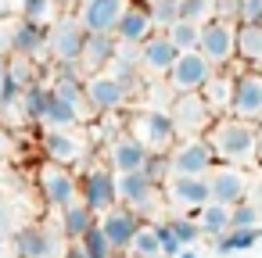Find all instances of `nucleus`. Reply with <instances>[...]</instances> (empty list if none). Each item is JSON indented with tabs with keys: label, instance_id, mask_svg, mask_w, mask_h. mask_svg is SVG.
Listing matches in <instances>:
<instances>
[{
	"label": "nucleus",
	"instance_id": "obj_1",
	"mask_svg": "<svg viewBox=\"0 0 262 258\" xmlns=\"http://www.w3.org/2000/svg\"><path fill=\"white\" fill-rule=\"evenodd\" d=\"M205 144L212 147L215 161L223 165H255L258 161V151H255V122H244V119H233V115H223L208 126L205 133Z\"/></svg>",
	"mask_w": 262,
	"mask_h": 258
},
{
	"label": "nucleus",
	"instance_id": "obj_2",
	"mask_svg": "<svg viewBox=\"0 0 262 258\" xmlns=\"http://www.w3.org/2000/svg\"><path fill=\"white\" fill-rule=\"evenodd\" d=\"M11 251L15 258H65V237L47 222H26L11 233Z\"/></svg>",
	"mask_w": 262,
	"mask_h": 258
},
{
	"label": "nucleus",
	"instance_id": "obj_3",
	"mask_svg": "<svg viewBox=\"0 0 262 258\" xmlns=\"http://www.w3.org/2000/svg\"><path fill=\"white\" fill-rule=\"evenodd\" d=\"M129 133H133L151 154H169L172 144L180 140V136H176V126H172V119H169V111H162V108H144V111H137L133 122H129Z\"/></svg>",
	"mask_w": 262,
	"mask_h": 258
},
{
	"label": "nucleus",
	"instance_id": "obj_4",
	"mask_svg": "<svg viewBox=\"0 0 262 258\" xmlns=\"http://www.w3.org/2000/svg\"><path fill=\"white\" fill-rule=\"evenodd\" d=\"M83 43H86V29L76 22V15L47 26V54L54 58L58 68H76L79 54H83Z\"/></svg>",
	"mask_w": 262,
	"mask_h": 258
},
{
	"label": "nucleus",
	"instance_id": "obj_5",
	"mask_svg": "<svg viewBox=\"0 0 262 258\" xmlns=\"http://www.w3.org/2000/svg\"><path fill=\"white\" fill-rule=\"evenodd\" d=\"M165 111H169V119H172V126H176V136H183V140L205 136L208 126L215 122V115L208 111V104H205L201 93H176Z\"/></svg>",
	"mask_w": 262,
	"mask_h": 258
},
{
	"label": "nucleus",
	"instance_id": "obj_6",
	"mask_svg": "<svg viewBox=\"0 0 262 258\" xmlns=\"http://www.w3.org/2000/svg\"><path fill=\"white\" fill-rule=\"evenodd\" d=\"M198 51L212 61V68H230L233 58H237V22H226V18L205 22Z\"/></svg>",
	"mask_w": 262,
	"mask_h": 258
},
{
	"label": "nucleus",
	"instance_id": "obj_7",
	"mask_svg": "<svg viewBox=\"0 0 262 258\" xmlns=\"http://www.w3.org/2000/svg\"><path fill=\"white\" fill-rule=\"evenodd\" d=\"M79 201L94 212V215H104L108 208L119 204V183H115V172L108 165H90L83 176H79Z\"/></svg>",
	"mask_w": 262,
	"mask_h": 258
},
{
	"label": "nucleus",
	"instance_id": "obj_8",
	"mask_svg": "<svg viewBox=\"0 0 262 258\" xmlns=\"http://www.w3.org/2000/svg\"><path fill=\"white\" fill-rule=\"evenodd\" d=\"M36 186H40V197H43L47 208H58V212H61V208H69L72 201H79V179H76L65 165H54V161L40 165Z\"/></svg>",
	"mask_w": 262,
	"mask_h": 258
},
{
	"label": "nucleus",
	"instance_id": "obj_9",
	"mask_svg": "<svg viewBox=\"0 0 262 258\" xmlns=\"http://www.w3.org/2000/svg\"><path fill=\"white\" fill-rule=\"evenodd\" d=\"M233 119L244 122H262V72L258 68H233Z\"/></svg>",
	"mask_w": 262,
	"mask_h": 258
},
{
	"label": "nucleus",
	"instance_id": "obj_10",
	"mask_svg": "<svg viewBox=\"0 0 262 258\" xmlns=\"http://www.w3.org/2000/svg\"><path fill=\"white\" fill-rule=\"evenodd\" d=\"M208 194H212V201L215 204H241L244 197H248V186H251V179H248V172L241 169V165H223V161H215L212 169H208Z\"/></svg>",
	"mask_w": 262,
	"mask_h": 258
},
{
	"label": "nucleus",
	"instance_id": "obj_11",
	"mask_svg": "<svg viewBox=\"0 0 262 258\" xmlns=\"http://www.w3.org/2000/svg\"><path fill=\"white\" fill-rule=\"evenodd\" d=\"M212 165H215V154H212V147L205 144V136L180 140V144H172V151H169V169H172V176H208Z\"/></svg>",
	"mask_w": 262,
	"mask_h": 258
},
{
	"label": "nucleus",
	"instance_id": "obj_12",
	"mask_svg": "<svg viewBox=\"0 0 262 258\" xmlns=\"http://www.w3.org/2000/svg\"><path fill=\"white\" fill-rule=\"evenodd\" d=\"M212 61L201 54V51H187V54H180L176 58V65H172V72L165 76L169 79V86H172V93H198L208 79H212Z\"/></svg>",
	"mask_w": 262,
	"mask_h": 258
},
{
	"label": "nucleus",
	"instance_id": "obj_13",
	"mask_svg": "<svg viewBox=\"0 0 262 258\" xmlns=\"http://www.w3.org/2000/svg\"><path fill=\"white\" fill-rule=\"evenodd\" d=\"M162 190H165V201L176 212H198V208H205L212 201L205 176H169L162 183Z\"/></svg>",
	"mask_w": 262,
	"mask_h": 258
},
{
	"label": "nucleus",
	"instance_id": "obj_14",
	"mask_svg": "<svg viewBox=\"0 0 262 258\" xmlns=\"http://www.w3.org/2000/svg\"><path fill=\"white\" fill-rule=\"evenodd\" d=\"M97 226L104 229L108 244L115 247V254H122V251H129V244H133V237H137V229L144 226V219H140L133 208L115 204V208H108L104 215H97Z\"/></svg>",
	"mask_w": 262,
	"mask_h": 258
},
{
	"label": "nucleus",
	"instance_id": "obj_15",
	"mask_svg": "<svg viewBox=\"0 0 262 258\" xmlns=\"http://www.w3.org/2000/svg\"><path fill=\"white\" fill-rule=\"evenodd\" d=\"M129 8V0H79L76 4V22L86 33H115L122 11Z\"/></svg>",
	"mask_w": 262,
	"mask_h": 258
},
{
	"label": "nucleus",
	"instance_id": "obj_16",
	"mask_svg": "<svg viewBox=\"0 0 262 258\" xmlns=\"http://www.w3.org/2000/svg\"><path fill=\"white\" fill-rule=\"evenodd\" d=\"M126 101H129V93H126V86H122L112 72L86 76V108H90V111L108 115V111H119Z\"/></svg>",
	"mask_w": 262,
	"mask_h": 258
},
{
	"label": "nucleus",
	"instance_id": "obj_17",
	"mask_svg": "<svg viewBox=\"0 0 262 258\" xmlns=\"http://www.w3.org/2000/svg\"><path fill=\"white\" fill-rule=\"evenodd\" d=\"M115 183H119V204L133 208L137 215H144L162 194V186L147 172H122V176H115Z\"/></svg>",
	"mask_w": 262,
	"mask_h": 258
},
{
	"label": "nucleus",
	"instance_id": "obj_18",
	"mask_svg": "<svg viewBox=\"0 0 262 258\" xmlns=\"http://www.w3.org/2000/svg\"><path fill=\"white\" fill-rule=\"evenodd\" d=\"M147 158H151V151L133 133H119L112 140V147H108V169L115 176H122V172H144Z\"/></svg>",
	"mask_w": 262,
	"mask_h": 258
},
{
	"label": "nucleus",
	"instance_id": "obj_19",
	"mask_svg": "<svg viewBox=\"0 0 262 258\" xmlns=\"http://www.w3.org/2000/svg\"><path fill=\"white\" fill-rule=\"evenodd\" d=\"M119 51V40L115 33H86V43H83V54H79V76H97V72H108L112 58Z\"/></svg>",
	"mask_w": 262,
	"mask_h": 258
},
{
	"label": "nucleus",
	"instance_id": "obj_20",
	"mask_svg": "<svg viewBox=\"0 0 262 258\" xmlns=\"http://www.w3.org/2000/svg\"><path fill=\"white\" fill-rule=\"evenodd\" d=\"M43 154H47V161L72 169L76 161H83V154H86V140L76 136L72 129H47V133H43Z\"/></svg>",
	"mask_w": 262,
	"mask_h": 258
},
{
	"label": "nucleus",
	"instance_id": "obj_21",
	"mask_svg": "<svg viewBox=\"0 0 262 258\" xmlns=\"http://www.w3.org/2000/svg\"><path fill=\"white\" fill-rule=\"evenodd\" d=\"M176 58H180V51L169 43L165 33H155L151 40L140 43V68L147 76H169L172 65H176Z\"/></svg>",
	"mask_w": 262,
	"mask_h": 258
},
{
	"label": "nucleus",
	"instance_id": "obj_22",
	"mask_svg": "<svg viewBox=\"0 0 262 258\" xmlns=\"http://www.w3.org/2000/svg\"><path fill=\"white\" fill-rule=\"evenodd\" d=\"M151 36H155V22H151V15H147V8H144V4H129V8L122 11L119 26H115V40L126 43V47H140V43L151 40Z\"/></svg>",
	"mask_w": 262,
	"mask_h": 258
},
{
	"label": "nucleus",
	"instance_id": "obj_23",
	"mask_svg": "<svg viewBox=\"0 0 262 258\" xmlns=\"http://www.w3.org/2000/svg\"><path fill=\"white\" fill-rule=\"evenodd\" d=\"M8 51L18 54V58H40L47 51V26L18 18L11 26V33H8Z\"/></svg>",
	"mask_w": 262,
	"mask_h": 258
},
{
	"label": "nucleus",
	"instance_id": "obj_24",
	"mask_svg": "<svg viewBox=\"0 0 262 258\" xmlns=\"http://www.w3.org/2000/svg\"><path fill=\"white\" fill-rule=\"evenodd\" d=\"M198 93L205 97V104H208V111H212L215 119L230 115V104H233V72L215 68V72H212V79H208Z\"/></svg>",
	"mask_w": 262,
	"mask_h": 258
},
{
	"label": "nucleus",
	"instance_id": "obj_25",
	"mask_svg": "<svg viewBox=\"0 0 262 258\" xmlns=\"http://www.w3.org/2000/svg\"><path fill=\"white\" fill-rule=\"evenodd\" d=\"M51 93L61 97L65 104H72L76 111H90L86 108V79L79 76V68H58V76L51 83Z\"/></svg>",
	"mask_w": 262,
	"mask_h": 258
},
{
	"label": "nucleus",
	"instance_id": "obj_26",
	"mask_svg": "<svg viewBox=\"0 0 262 258\" xmlns=\"http://www.w3.org/2000/svg\"><path fill=\"white\" fill-rule=\"evenodd\" d=\"M97 222V215L83 204V201H72L69 208H61V219H58V229H61V237L69 240V244H76L90 226Z\"/></svg>",
	"mask_w": 262,
	"mask_h": 258
},
{
	"label": "nucleus",
	"instance_id": "obj_27",
	"mask_svg": "<svg viewBox=\"0 0 262 258\" xmlns=\"http://www.w3.org/2000/svg\"><path fill=\"white\" fill-rule=\"evenodd\" d=\"M86 115L83 111H76L72 104H65L61 97H47V108H43V119H40V126L43 129H76L79 122H83Z\"/></svg>",
	"mask_w": 262,
	"mask_h": 258
},
{
	"label": "nucleus",
	"instance_id": "obj_28",
	"mask_svg": "<svg viewBox=\"0 0 262 258\" xmlns=\"http://www.w3.org/2000/svg\"><path fill=\"white\" fill-rule=\"evenodd\" d=\"M198 229L205 233V237H223L226 229H230V204H215V201H208L205 208H198Z\"/></svg>",
	"mask_w": 262,
	"mask_h": 258
},
{
	"label": "nucleus",
	"instance_id": "obj_29",
	"mask_svg": "<svg viewBox=\"0 0 262 258\" xmlns=\"http://www.w3.org/2000/svg\"><path fill=\"white\" fill-rule=\"evenodd\" d=\"M237 58L248 68L262 65V26H237Z\"/></svg>",
	"mask_w": 262,
	"mask_h": 258
},
{
	"label": "nucleus",
	"instance_id": "obj_30",
	"mask_svg": "<svg viewBox=\"0 0 262 258\" xmlns=\"http://www.w3.org/2000/svg\"><path fill=\"white\" fill-rule=\"evenodd\" d=\"M47 97H51V86L47 83H33L22 90V101H18V111L26 115V122H40L43 119V108H47Z\"/></svg>",
	"mask_w": 262,
	"mask_h": 258
},
{
	"label": "nucleus",
	"instance_id": "obj_31",
	"mask_svg": "<svg viewBox=\"0 0 262 258\" xmlns=\"http://www.w3.org/2000/svg\"><path fill=\"white\" fill-rule=\"evenodd\" d=\"M262 237V229H226L223 237H215V254H241L248 247H255Z\"/></svg>",
	"mask_w": 262,
	"mask_h": 258
},
{
	"label": "nucleus",
	"instance_id": "obj_32",
	"mask_svg": "<svg viewBox=\"0 0 262 258\" xmlns=\"http://www.w3.org/2000/svg\"><path fill=\"white\" fill-rule=\"evenodd\" d=\"M129 258H162V244H158V229L155 222H144L129 244Z\"/></svg>",
	"mask_w": 262,
	"mask_h": 258
},
{
	"label": "nucleus",
	"instance_id": "obj_33",
	"mask_svg": "<svg viewBox=\"0 0 262 258\" xmlns=\"http://www.w3.org/2000/svg\"><path fill=\"white\" fill-rule=\"evenodd\" d=\"M76 244L83 247V254H86V258H115V247L108 244V237H104V229H101L97 222H94V226H90Z\"/></svg>",
	"mask_w": 262,
	"mask_h": 258
},
{
	"label": "nucleus",
	"instance_id": "obj_34",
	"mask_svg": "<svg viewBox=\"0 0 262 258\" xmlns=\"http://www.w3.org/2000/svg\"><path fill=\"white\" fill-rule=\"evenodd\" d=\"M230 229H262V208L255 201H241L230 208Z\"/></svg>",
	"mask_w": 262,
	"mask_h": 258
},
{
	"label": "nucleus",
	"instance_id": "obj_35",
	"mask_svg": "<svg viewBox=\"0 0 262 258\" xmlns=\"http://www.w3.org/2000/svg\"><path fill=\"white\" fill-rule=\"evenodd\" d=\"M54 15H58V0H22L18 8V18L36 22V26H51Z\"/></svg>",
	"mask_w": 262,
	"mask_h": 258
},
{
	"label": "nucleus",
	"instance_id": "obj_36",
	"mask_svg": "<svg viewBox=\"0 0 262 258\" xmlns=\"http://www.w3.org/2000/svg\"><path fill=\"white\" fill-rule=\"evenodd\" d=\"M165 36H169V43L180 51V54H187V51H198V40H201V26H190V22H176V26H169L165 29Z\"/></svg>",
	"mask_w": 262,
	"mask_h": 258
},
{
	"label": "nucleus",
	"instance_id": "obj_37",
	"mask_svg": "<svg viewBox=\"0 0 262 258\" xmlns=\"http://www.w3.org/2000/svg\"><path fill=\"white\" fill-rule=\"evenodd\" d=\"M215 18V0H180V22L205 26Z\"/></svg>",
	"mask_w": 262,
	"mask_h": 258
},
{
	"label": "nucleus",
	"instance_id": "obj_38",
	"mask_svg": "<svg viewBox=\"0 0 262 258\" xmlns=\"http://www.w3.org/2000/svg\"><path fill=\"white\" fill-rule=\"evenodd\" d=\"M147 15L155 22V29H169L180 22V0H147Z\"/></svg>",
	"mask_w": 262,
	"mask_h": 258
},
{
	"label": "nucleus",
	"instance_id": "obj_39",
	"mask_svg": "<svg viewBox=\"0 0 262 258\" xmlns=\"http://www.w3.org/2000/svg\"><path fill=\"white\" fill-rule=\"evenodd\" d=\"M169 229H172V237H176L180 251H183V247H190V244L201 237L198 222H194V219H187V215H176V219H169Z\"/></svg>",
	"mask_w": 262,
	"mask_h": 258
},
{
	"label": "nucleus",
	"instance_id": "obj_40",
	"mask_svg": "<svg viewBox=\"0 0 262 258\" xmlns=\"http://www.w3.org/2000/svg\"><path fill=\"white\" fill-rule=\"evenodd\" d=\"M237 26H262V0H237Z\"/></svg>",
	"mask_w": 262,
	"mask_h": 258
},
{
	"label": "nucleus",
	"instance_id": "obj_41",
	"mask_svg": "<svg viewBox=\"0 0 262 258\" xmlns=\"http://www.w3.org/2000/svg\"><path fill=\"white\" fill-rule=\"evenodd\" d=\"M144 172L162 186V183L172 176V169H169V154H151V158H147V165H144Z\"/></svg>",
	"mask_w": 262,
	"mask_h": 258
},
{
	"label": "nucleus",
	"instance_id": "obj_42",
	"mask_svg": "<svg viewBox=\"0 0 262 258\" xmlns=\"http://www.w3.org/2000/svg\"><path fill=\"white\" fill-rule=\"evenodd\" d=\"M155 229H158V244H162V254H180V244H176V237H172V229H169V222H155Z\"/></svg>",
	"mask_w": 262,
	"mask_h": 258
},
{
	"label": "nucleus",
	"instance_id": "obj_43",
	"mask_svg": "<svg viewBox=\"0 0 262 258\" xmlns=\"http://www.w3.org/2000/svg\"><path fill=\"white\" fill-rule=\"evenodd\" d=\"M11 233H15V208H11L4 197H0V240L11 237Z\"/></svg>",
	"mask_w": 262,
	"mask_h": 258
},
{
	"label": "nucleus",
	"instance_id": "obj_44",
	"mask_svg": "<svg viewBox=\"0 0 262 258\" xmlns=\"http://www.w3.org/2000/svg\"><path fill=\"white\" fill-rule=\"evenodd\" d=\"M215 18L233 22V18H237V0H215Z\"/></svg>",
	"mask_w": 262,
	"mask_h": 258
},
{
	"label": "nucleus",
	"instance_id": "obj_45",
	"mask_svg": "<svg viewBox=\"0 0 262 258\" xmlns=\"http://www.w3.org/2000/svg\"><path fill=\"white\" fill-rule=\"evenodd\" d=\"M248 201H255V204L262 208V172H258V176H255V183L248 186Z\"/></svg>",
	"mask_w": 262,
	"mask_h": 258
},
{
	"label": "nucleus",
	"instance_id": "obj_46",
	"mask_svg": "<svg viewBox=\"0 0 262 258\" xmlns=\"http://www.w3.org/2000/svg\"><path fill=\"white\" fill-rule=\"evenodd\" d=\"M255 151H258V165H262V122L255 126Z\"/></svg>",
	"mask_w": 262,
	"mask_h": 258
},
{
	"label": "nucleus",
	"instance_id": "obj_47",
	"mask_svg": "<svg viewBox=\"0 0 262 258\" xmlns=\"http://www.w3.org/2000/svg\"><path fill=\"white\" fill-rule=\"evenodd\" d=\"M4 83H8V58L0 54V90H4Z\"/></svg>",
	"mask_w": 262,
	"mask_h": 258
},
{
	"label": "nucleus",
	"instance_id": "obj_48",
	"mask_svg": "<svg viewBox=\"0 0 262 258\" xmlns=\"http://www.w3.org/2000/svg\"><path fill=\"white\" fill-rule=\"evenodd\" d=\"M176 258H198V254H194V251H190V247H183V251H180V254H176Z\"/></svg>",
	"mask_w": 262,
	"mask_h": 258
},
{
	"label": "nucleus",
	"instance_id": "obj_49",
	"mask_svg": "<svg viewBox=\"0 0 262 258\" xmlns=\"http://www.w3.org/2000/svg\"><path fill=\"white\" fill-rule=\"evenodd\" d=\"M4 144H8V133H4V126H0V151H4Z\"/></svg>",
	"mask_w": 262,
	"mask_h": 258
},
{
	"label": "nucleus",
	"instance_id": "obj_50",
	"mask_svg": "<svg viewBox=\"0 0 262 258\" xmlns=\"http://www.w3.org/2000/svg\"><path fill=\"white\" fill-rule=\"evenodd\" d=\"M58 4H79V0H58Z\"/></svg>",
	"mask_w": 262,
	"mask_h": 258
},
{
	"label": "nucleus",
	"instance_id": "obj_51",
	"mask_svg": "<svg viewBox=\"0 0 262 258\" xmlns=\"http://www.w3.org/2000/svg\"><path fill=\"white\" fill-rule=\"evenodd\" d=\"M0 258H4V251H0Z\"/></svg>",
	"mask_w": 262,
	"mask_h": 258
},
{
	"label": "nucleus",
	"instance_id": "obj_52",
	"mask_svg": "<svg viewBox=\"0 0 262 258\" xmlns=\"http://www.w3.org/2000/svg\"><path fill=\"white\" fill-rule=\"evenodd\" d=\"M140 4H147V0H140Z\"/></svg>",
	"mask_w": 262,
	"mask_h": 258
}]
</instances>
